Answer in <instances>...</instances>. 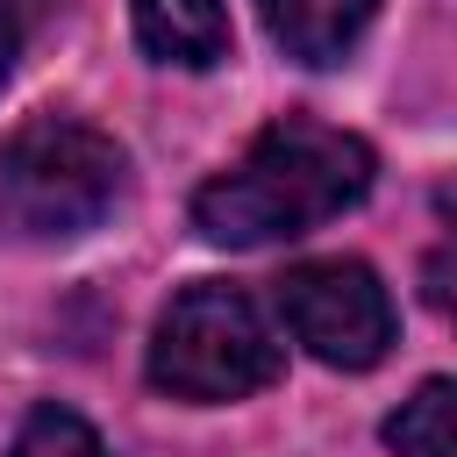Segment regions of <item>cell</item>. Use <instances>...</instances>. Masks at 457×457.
Masks as SVG:
<instances>
[{
    "label": "cell",
    "instance_id": "obj_7",
    "mask_svg": "<svg viewBox=\"0 0 457 457\" xmlns=\"http://www.w3.org/2000/svg\"><path fill=\"white\" fill-rule=\"evenodd\" d=\"M393 457H450V378H421L414 400H400V414L386 421Z\"/></svg>",
    "mask_w": 457,
    "mask_h": 457
},
{
    "label": "cell",
    "instance_id": "obj_9",
    "mask_svg": "<svg viewBox=\"0 0 457 457\" xmlns=\"http://www.w3.org/2000/svg\"><path fill=\"white\" fill-rule=\"evenodd\" d=\"M14 57H21V21H14V0H0V86H7Z\"/></svg>",
    "mask_w": 457,
    "mask_h": 457
},
{
    "label": "cell",
    "instance_id": "obj_8",
    "mask_svg": "<svg viewBox=\"0 0 457 457\" xmlns=\"http://www.w3.org/2000/svg\"><path fill=\"white\" fill-rule=\"evenodd\" d=\"M7 457H107V443H100L71 407H36V414L21 421V436H14Z\"/></svg>",
    "mask_w": 457,
    "mask_h": 457
},
{
    "label": "cell",
    "instance_id": "obj_3",
    "mask_svg": "<svg viewBox=\"0 0 457 457\" xmlns=\"http://www.w3.org/2000/svg\"><path fill=\"white\" fill-rule=\"evenodd\" d=\"M278 371H286V350H278V336L264 328L257 300L236 293V286H221V278L186 286V293L157 314L150 386L171 393V400H186V407L250 400V393H264Z\"/></svg>",
    "mask_w": 457,
    "mask_h": 457
},
{
    "label": "cell",
    "instance_id": "obj_4",
    "mask_svg": "<svg viewBox=\"0 0 457 457\" xmlns=\"http://www.w3.org/2000/svg\"><path fill=\"white\" fill-rule=\"evenodd\" d=\"M293 343L328 371H371L393 350V300L364 257H307L278 278Z\"/></svg>",
    "mask_w": 457,
    "mask_h": 457
},
{
    "label": "cell",
    "instance_id": "obj_5",
    "mask_svg": "<svg viewBox=\"0 0 457 457\" xmlns=\"http://www.w3.org/2000/svg\"><path fill=\"white\" fill-rule=\"evenodd\" d=\"M378 0H257L264 36L293 57V64H343L357 50V36L371 29Z\"/></svg>",
    "mask_w": 457,
    "mask_h": 457
},
{
    "label": "cell",
    "instance_id": "obj_1",
    "mask_svg": "<svg viewBox=\"0 0 457 457\" xmlns=\"http://www.w3.org/2000/svg\"><path fill=\"white\" fill-rule=\"evenodd\" d=\"M371 171L378 157L364 136L314 114H278L221 179L193 193V228L221 250H264L357 207L371 193Z\"/></svg>",
    "mask_w": 457,
    "mask_h": 457
},
{
    "label": "cell",
    "instance_id": "obj_6",
    "mask_svg": "<svg viewBox=\"0 0 457 457\" xmlns=\"http://www.w3.org/2000/svg\"><path fill=\"white\" fill-rule=\"evenodd\" d=\"M129 14H136V43L157 64L207 71L228 57V7L221 0H129Z\"/></svg>",
    "mask_w": 457,
    "mask_h": 457
},
{
    "label": "cell",
    "instance_id": "obj_2",
    "mask_svg": "<svg viewBox=\"0 0 457 457\" xmlns=\"http://www.w3.org/2000/svg\"><path fill=\"white\" fill-rule=\"evenodd\" d=\"M121 143L71 114H36L0 143V221L29 243H71L121 200Z\"/></svg>",
    "mask_w": 457,
    "mask_h": 457
}]
</instances>
